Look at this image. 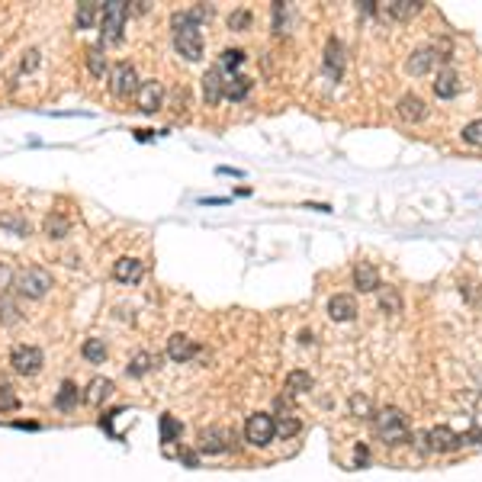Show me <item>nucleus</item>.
I'll list each match as a JSON object with an SVG mask.
<instances>
[{
	"instance_id": "1",
	"label": "nucleus",
	"mask_w": 482,
	"mask_h": 482,
	"mask_svg": "<svg viewBox=\"0 0 482 482\" xmlns=\"http://www.w3.org/2000/svg\"><path fill=\"white\" fill-rule=\"evenodd\" d=\"M171 30H174V48H177V55H183L187 61L203 58V32H200V26L190 20L187 10H174Z\"/></svg>"
},
{
	"instance_id": "2",
	"label": "nucleus",
	"mask_w": 482,
	"mask_h": 482,
	"mask_svg": "<svg viewBox=\"0 0 482 482\" xmlns=\"http://www.w3.org/2000/svg\"><path fill=\"white\" fill-rule=\"evenodd\" d=\"M373 431L383 444L389 447H399V444H408L412 441V428H408V418L399 412V408H379L373 412Z\"/></svg>"
},
{
	"instance_id": "3",
	"label": "nucleus",
	"mask_w": 482,
	"mask_h": 482,
	"mask_svg": "<svg viewBox=\"0 0 482 482\" xmlns=\"http://www.w3.org/2000/svg\"><path fill=\"white\" fill-rule=\"evenodd\" d=\"M126 23H129V4L126 0H110V4H103V10H100V46L122 42Z\"/></svg>"
},
{
	"instance_id": "4",
	"label": "nucleus",
	"mask_w": 482,
	"mask_h": 482,
	"mask_svg": "<svg viewBox=\"0 0 482 482\" xmlns=\"http://www.w3.org/2000/svg\"><path fill=\"white\" fill-rule=\"evenodd\" d=\"M13 287L20 296H26V299H42V296L52 289V273L46 271V267H23L20 273H13Z\"/></svg>"
},
{
	"instance_id": "5",
	"label": "nucleus",
	"mask_w": 482,
	"mask_h": 482,
	"mask_svg": "<svg viewBox=\"0 0 482 482\" xmlns=\"http://www.w3.org/2000/svg\"><path fill=\"white\" fill-rule=\"evenodd\" d=\"M460 447H463V437L453 434L444 424H437V428L418 434V450L422 453H450V450H460Z\"/></svg>"
},
{
	"instance_id": "6",
	"label": "nucleus",
	"mask_w": 482,
	"mask_h": 482,
	"mask_svg": "<svg viewBox=\"0 0 482 482\" xmlns=\"http://www.w3.org/2000/svg\"><path fill=\"white\" fill-rule=\"evenodd\" d=\"M138 74L136 68L129 65V61H116L113 68H110V93H113L116 100H129V97H136L138 91Z\"/></svg>"
},
{
	"instance_id": "7",
	"label": "nucleus",
	"mask_w": 482,
	"mask_h": 482,
	"mask_svg": "<svg viewBox=\"0 0 482 482\" xmlns=\"http://www.w3.org/2000/svg\"><path fill=\"white\" fill-rule=\"evenodd\" d=\"M273 437H277V422H273V415L254 412L248 422H245V441H248V444L267 447Z\"/></svg>"
},
{
	"instance_id": "8",
	"label": "nucleus",
	"mask_w": 482,
	"mask_h": 482,
	"mask_svg": "<svg viewBox=\"0 0 482 482\" xmlns=\"http://www.w3.org/2000/svg\"><path fill=\"white\" fill-rule=\"evenodd\" d=\"M10 363H13V370L20 377H36L42 370V363H46V357H42V351L36 344H16L10 351Z\"/></svg>"
},
{
	"instance_id": "9",
	"label": "nucleus",
	"mask_w": 482,
	"mask_h": 482,
	"mask_svg": "<svg viewBox=\"0 0 482 482\" xmlns=\"http://www.w3.org/2000/svg\"><path fill=\"white\" fill-rule=\"evenodd\" d=\"M235 447V431L222 428V424H212V428H203L200 434V450L203 453H226Z\"/></svg>"
},
{
	"instance_id": "10",
	"label": "nucleus",
	"mask_w": 482,
	"mask_h": 482,
	"mask_svg": "<svg viewBox=\"0 0 482 482\" xmlns=\"http://www.w3.org/2000/svg\"><path fill=\"white\" fill-rule=\"evenodd\" d=\"M136 100H138V110L142 113H158L161 106H164V87H161V81H142L136 91Z\"/></svg>"
},
{
	"instance_id": "11",
	"label": "nucleus",
	"mask_w": 482,
	"mask_h": 482,
	"mask_svg": "<svg viewBox=\"0 0 482 482\" xmlns=\"http://www.w3.org/2000/svg\"><path fill=\"white\" fill-rule=\"evenodd\" d=\"M167 357H171L174 363H187V360H193V357H200V344H196L190 334H171L167 338Z\"/></svg>"
},
{
	"instance_id": "12",
	"label": "nucleus",
	"mask_w": 482,
	"mask_h": 482,
	"mask_svg": "<svg viewBox=\"0 0 482 482\" xmlns=\"http://www.w3.org/2000/svg\"><path fill=\"white\" fill-rule=\"evenodd\" d=\"M142 277H145V264L138 261V257H119V261L113 264V280H116V283L136 287Z\"/></svg>"
},
{
	"instance_id": "13",
	"label": "nucleus",
	"mask_w": 482,
	"mask_h": 482,
	"mask_svg": "<svg viewBox=\"0 0 482 482\" xmlns=\"http://www.w3.org/2000/svg\"><path fill=\"white\" fill-rule=\"evenodd\" d=\"M357 315V299L347 293H338L328 299V318L332 322H351Z\"/></svg>"
},
{
	"instance_id": "14",
	"label": "nucleus",
	"mask_w": 482,
	"mask_h": 482,
	"mask_svg": "<svg viewBox=\"0 0 482 482\" xmlns=\"http://www.w3.org/2000/svg\"><path fill=\"white\" fill-rule=\"evenodd\" d=\"M379 16H392V20H412V16L422 13V4L418 0H392V4H386V7H377Z\"/></svg>"
},
{
	"instance_id": "15",
	"label": "nucleus",
	"mask_w": 482,
	"mask_h": 482,
	"mask_svg": "<svg viewBox=\"0 0 482 482\" xmlns=\"http://www.w3.org/2000/svg\"><path fill=\"white\" fill-rule=\"evenodd\" d=\"M463 91V81H460V74L453 68H444L441 74H437V81H434V93L441 100H453L457 93Z\"/></svg>"
},
{
	"instance_id": "16",
	"label": "nucleus",
	"mask_w": 482,
	"mask_h": 482,
	"mask_svg": "<svg viewBox=\"0 0 482 482\" xmlns=\"http://www.w3.org/2000/svg\"><path fill=\"white\" fill-rule=\"evenodd\" d=\"M434 61H437V48H418V52H412L405 71L412 77H424L431 68H434Z\"/></svg>"
},
{
	"instance_id": "17",
	"label": "nucleus",
	"mask_w": 482,
	"mask_h": 482,
	"mask_svg": "<svg viewBox=\"0 0 482 482\" xmlns=\"http://www.w3.org/2000/svg\"><path fill=\"white\" fill-rule=\"evenodd\" d=\"M251 87H254V81L245 74H232L226 77V87H222V100H232V103H241V100L251 93Z\"/></svg>"
},
{
	"instance_id": "18",
	"label": "nucleus",
	"mask_w": 482,
	"mask_h": 482,
	"mask_svg": "<svg viewBox=\"0 0 482 482\" xmlns=\"http://www.w3.org/2000/svg\"><path fill=\"white\" fill-rule=\"evenodd\" d=\"M241 65H245V52H241V48H222L212 68H216L222 77H232V74H238Z\"/></svg>"
},
{
	"instance_id": "19",
	"label": "nucleus",
	"mask_w": 482,
	"mask_h": 482,
	"mask_svg": "<svg viewBox=\"0 0 482 482\" xmlns=\"http://www.w3.org/2000/svg\"><path fill=\"white\" fill-rule=\"evenodd\" d=\"M84 402V392L77 389V383H61V389L55 392V408H58V412H74L77 405H81Z\"/></svg>"
},
{
	"instance_id": "20",
	"label": "nucleus",
	"mask_w": 482,
	"mask_h": 482,
	"mask_svg": "<svg viewBox=\"0 0 482 482\" xmlns=\"http://www.w3.org/2000/svg\"><path fill=\"white\" fill-rule=\"evenodd\" d=\"M325 71L334 77H341L344 71V46H341V39H328V46H325Z\"/></svg>"
},
{
	"instance_id": "21",
	"label": "nucleus",
	"mask_w": 482,
	"mask_h": 482,
	"mask_svg": "<svg viewBox=\"0 0 482 482\" xmlns=\"http://www.w3.org/2000/svg\"><path fill=\"white\" fill-rule=\"evenodd\" d=\"M399 116L405 122H422L424 116H428V106H424L422 97H415V93H405V97L399 100Z\"/></svg>"
},
{
	"instance_id": "22",
	"label": "nucleus",
	"mask_w": 482,
	"mask_h": 482,
	"mask_svg": "<svg viewBox=\"0 0 482 482\" xmlns=\"http://www.w3.org/2000/svg\"><path fill=\"white\" fill-rule=\"evenodd\" d=\"M354 287L360 289V293H373V289H379V273L373 264H367V261H360V264L354 267Z\"/></svg>"
},
{
	"instance_id": "23",
	"label": "nucleus",
	"mask_w": 482,
	"mask_h": 482,
	"mask_svg": "<svg viewBox=\"0 0 482 482\" xmlns=\"http://www.w3.org/2000/svg\"><path fill=\"white\" fill-rule=\"evenodd\" d=\"M222 87H226V77L219 74L216 68H209L203 74V100L206 106H216L219 100H222Z\"/></svg>"
},
{
	"instance_id": "24",
	"label": "nucleus",
	"mask_w": 482,
	"mask_h": 482,
	"mask_svg": "<svg viewBox=\"0 0 482 482\" xmlns=\"http://www.w3.org/2000/svg\"><path fill=\"white\" fill-rule=\"evenodd\" d=\"M113 379H106V377H97L91 379V386H87V392H84V402H91V405H103L110 396H113Z\"/></svg>"
},
{
	"instance_id": "25",
	"label": "nucleus",
	"mask_w": 482,
	"mask_h": 482,
	"mask_svg": "<svg viewBox=\"0 0 482 482\" xmlns=\"http://www.w3.org/2000/svg\"><path fill=\"white\" fill-rule=\"evenodd\" d=\"M0 228H7L10 235H20V238H26V235L32 232L30 219H26L23 212H0Z\"/></svg>"
},
{
	"instance_id": "26",
	"label": "nucleus",
	"mask_w": 482,
	"mask_h": 482,
	"mask_svg": "<svg viewBox=\"0 0 482 482\" xmlns=\"http://www.w3.org/2000/svg\"><path fill=\"white\" fill-rule=\"evenodd\" d=\"M100 4H93V0H87V4H77L74 10V30H91L93 23L100 20Z\"/></svg>"
},
{
	"instance_id": "27",
	"label": "nucleus",
	"mask_w": 482,
	"mask_h": 482,
	"mask_svg": "<svg viewBox=\"0 0 482 482\" xmlns=\"http://www.w3.org/2000/svg\"><path fill=\"white\" fill-rule=\"evenodd\" d=\"M155 367H158V354H151V351H138V354L129 360L126 373H129V377H145V373H151Z\"/></svg>"
},
{
	"instance_id": "28",
	"label": "nucleus",
	"mask_w": 482,
	"mask_h": 482,
	"mask_svg": "<svg viewBox=\"0 0 482 482\" xmlns=\"http://www.w3.org/2000/svg\"><path fill=\"white\" fill-rule=\"evenodd\" d=\"M42 228H46V235L48 238H68L71 235V222H68V216H61V212H48L46 216V222H42Z\"/></svg>"
},
{
	"instance_id": "29",
	"label": "nucleus",
	"mask_w": 482,
	"mask_h": 482,
	"mask_svg": "<svg viewBox=\"0 0 482 482\" xmlns=\"http://www.w3.org/2000/svg\"><path fill=\"white\" fill-rule=\"evenodd\" d=\"M312 386H315V379H312L309 370H289L287 373V392L289 396H302V392H309Z\"/></svg>"
},
{
	"instance_id": "30",
	"label": "nucleus",
	"mask_w": 482,
	"mask_h": 482,
	"mask_svg": "<svg viewBox=\"0 0 482 482\" xmlns=\"http://www.w3.org/2000/svg\"><path fill=\"white\" fill-rule=\"evenodd\" d=\"M158 431H161V441H164V444L171 447V444H177V441H181V434H183V424L177 422L174 415H161Z\"/></svg>"
},
{
	"instance_id": "31",
	"label": "nucleus",
	"mask_w": 482,
	"mask_h": 482,
	"mask_svg": "<svg viewBox=\"0 0 482 482\" xmlns=\"http://www.w3.org/2000/svg\"><path fill=\"white\" fill-rule=\"evenodd\" d=\"M87 71H91L93 77H103V74H110V65H106L103 46H87Z\"/></svg>"
},
{
	"instance_id": "32",
	"label": "nucleus",
	"mask_w": 482,
	"mask_h": 482,
	"mask_svg": "<svg viewBox=\"0 0 482 482\" xmlns=\"http://www.w3.org/2000/svg\"><path fill=\"white\" fill-rule=\"evenodd\" d=\"M81 354H84V360H87V363H103L106 360L103 338H87V341H84V347H81Z\"/></svg>"
},
{
	"instance_id": "33",
	"label": "nucleus",
	"mask_w": 482,
	"mask_h": 482,
	"mask_svg": "<svg viewBox=\"0 0 482 482\" xmlns=\"http://www.w3.org/2000/svg\"><path fill=\"white\" fill-rule=\"evenodd\" d=\"M0 322H4V325H16V322H20V309H16L13 296H7V293H0Z\"/></svg>"
},
{
	"instance_id": "34",
	"label": "nucleus",
	"mask_w": 482,
	"mask_h": 482,
	"mask_svg": "<svg viewBox=\"0 0 482 482\" xmlns=\"http://www.w3.org/2000/svg\"><path fill=\"white\" fill-rule=\"evenodd\" d=\"M20 408V396L10 383H0V412H16Z\"/></svg>"
},
{
	"instance_id": "35",
	"label": "nucleus",
	"mask_w": 482,
	"mask_h": 482,
	"mask_svg": "<svg viewBox=\"0 0 482 482\" xmlns=\"http://www.w3.org/2000/svg\"><path fill=\"white\" fill-rule=\"evenodd\" d=\"M299 431H302V422L299 418H293V415H283V418L277 422V434L283 437V441H287V437H296Z\"/></svg>"
},
{
	"instance_id": "36",
	"label": "nucleus",
	"mask_w": 482,
	"mask_h": 482,
	"mask_svg": "<svg viewBox=\"0 0 482 482\" xmlns=\"http://www.w3.org/2000/svg\"><path fill=\"white\" fill-rule=\"evenodd\" d=\"M351 415H354V418H373V405H370L367 396H360V392L351 396Z\"/></svg>"
},
{
	"instance_id": "37",
	"label": "nucleus",
	"mask_w": 482,
	"mask_h": 482,
	"mask_svg": "<svg viewBox=\"0 0 482 482\" xmlns=\"http://www.w3.org/2000/svg\"><path fill=\"white\" fill-rule=\"evenodd\" d=\"M379 309H383V312H392V315H396V312H402L399 293H396V289H386V293L379 296Z\"/></svg>"
},
{
	"instance_id": "38",
	"label": "nucleus",
	"mask_w": 482,
	"mask_h": 482,
	"mask_svg": "<svg viewBox=\"0 0 482 482\" xmlns=\"http://www.w3.org/2000/svg\"><path fill=\"white\" fill-rule=\"evenodd\" d=\"M228 26H232L235 32H245L251 26V13H248V10H235V13L228 16Z\"/></svg>"
},
{
	"instance_id": "39",
	"label": "nucleus",
	"mask_w": 482,
	"mask_h": 482,
	"mask_svg": "<svg viewBox=\"0 0 482 482\" xmlns=\"http://www.w3.org/2000/svg\"><path fill=\"white\" fill-rule=\"evenodd\" d=\"M463 138H467L469 145H476V148H482V119L469 122V126L463 129Z\"/></svg>"
},
{
	"instance_id": "40",
	"label": "nucleus",
	"mask_w": 482,
	"mask_h": 482,
	"mask_svg": "<svg viewBox=\"0 0 482 482\" xmlns=\"http://www.w3.org/2000/svg\"><path fill=\"white\" fill-rule=\"evenodd\" d=\"M36 68H39V48H30L23 55V61H20V71H36Z\"/></svg>"
},
{
	"instance_id": "41",
	"label": "nucleus",
	"mask_w": 482,
	"mask_h": 482,
	"mask_svg": "<svg viewBox=\"0 0 482 482\" xmlns=\"http://www.w3.org/2000/svg\"><path fill=\"white\" fill-rule=\"evenodd\" d=\"M283 26H287V7H283V4H273V30L283 32Z\"/></svg>"
},
{
	"instance_id": "42",
	"label": "nucleus",
	"mask_w": 482,
	"mask_h": 482,
	"mask_svg": "<svg viewBox=\"0 0 482 482\" xmlns=\"http://www.w3.org/2000/svg\"><path fill=\"white\" fill-rule=\"evenodd\" d=\"M174 110H177V113H181V110H187V87H177V91H174Z\"/></svg>"
},
{
	"instance_id": "43",
	"label": "nucleus",
	"mask_w": 482,
	"mask_h": 482,
	"mask_svg": "<svg viewBox=\"0 0 482 482\" xmlns=\"http://www.w3.org/2000/svg\"><path fill=\"white\" fill-rule=\"evenodd\" d=\"M10 280H13V271H10V267L4 264V261H0V289L10 287Z\"/></svg>"
},
{
	"instance_id": "44",
	"label": "nucleus",
	"mask_w": 482,
	"mask_h": 482,
	"mask_svg": "<svg viewBox=\"0 0 482 482\" xmlns=\"http://www.w3.org/2000/svg\"><path fill=\"white\" fill-rule=\"evenodd\" d=\"M354 457H357V467H363V463H367V460H370V450H367V447H357V450H354Z\"/></svg>"
},
{
	"instance_id": "45",
	"label": "nucleus",
	"mask_w": 482,
	"mask_h": 482,
	"mask_svg": "<svg viewBox=\"0 0 482 482\" xmlns=\"http://www.w3.org/2000/svg\"><path fill=\"white\" fill-rule=\"evenodd\" d=\"M181 457H183V463H187V467H200V457H196V453L183 450V453H181Z\"/></svg>"
},
{
	"instance_id": "46",
	"label": "nucleus",
	"mask_w": 482,
	"mask_h": 482,
	"mask_svg": "<svg viewBox=\"0 0 482 482\" xmlns=\"http://www.w3.org/2000/svg\"><path fill=\"white\" fill-rule=\"evenodd\" d=\"M203 203L206 206H222V203H228V200H226V196H206Z\"/></svg>"
},
{
	"instance_id": "47",
	"label": "nucleus",
	"mask_w": 482,
	"mask_h": 482,
	"mask_svg": "<svg viewBox=\"0 0 482 482\" xmlns=\"http://www.w3.org/2000/svg\"><path fill=\"white\" fill-rule=\"evenodd\" d=\"M299 341H302V344H312V341H315V334H312L309 328H302V332H299Z\"/></svg>"
},
{
	"instance_id": "48",
	"label": "nucleus",
	"mask_w": 482,
	"mask_h": 482,
	"mask_svg": "<svg viewBox=\"0 0 482 482\" xmlns=\"http://www.w3.org/2000/svg\"><path fill=\"white\" fill-rule=\"evenodd\" d=\"M277 408H280V412H289V408H293V405H289V396H287V399L280 396V399H277Z\"/></svg>"
},
{
	"instance_id": "49",
	"label": "nucleus",
	"mask_w": 482,
	"mask_h": 482,
	"mask_svg": "<svg viewBox=\"0 0 482 482\" xmlns=\"http://www.w3.org/2000/svg\"><path fill=\"white\" fill-rule=\"evenodd\" d=\"M219 174H232V177H241V171H238V167H226V164L219 167Z\"/></svg>"
},
{
	"instance_id": "50",
	"label": "nucleus",
	"mask_w": 482,
	"mask_h": 482,
	"mask_svg": "<svg viewBox=\"0 0 482 482\" xmlns=\"http://www.w3.org/2000/svg\"><path fill=\"white\" fill-rule=\"evenodd\" d=\"M136 138H138V142H148V138H151V132H148V129H138V132H136Z\"/></svg>"
},
{
	"instance_id": "51",
	"label": "nucleus",
	"mask_w": 482,
	"mask_h": 482,
	"mask_svg": "<svg viewBox=\"0 0 482 482\" xmlns=\"http://www.w3.org/2000/svg\"><path fill=\"white\" fill-rule=\"evenodd\" d=\"M306 209H318V212H332V209H328V206H325V203H309V206H306Z\"/></svg>"
}]
</instances>
